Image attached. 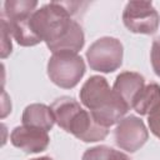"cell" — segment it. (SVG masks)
<instances>
[{"instance_id": "obj_1", "label": "cell", "mask_w": 160, "mask_h": 160, "mask_svg": "<svg viewBox=\"0 0 160 160\" xmlns=\"http://www.w3.org/2000/svg\"><path fill=\"white\" fill-rule=\"evenodd\" d=\"M34 32L54 52H76L84 46V31L71 19L61 1H51L35 10L30 19Z\"/></svg>"}, {"instance_id": "obj_2", "label": "cell", "mask_w": 160, "mask_h": 160, "mask_svg": "<svg viewBox=\"0 0 160 160\" xmlns=\"http://www.w3.org/2000/svg\"><path fill=\"white\" fill-rule=\"evenodd\" d=\"M80 100L89 109L94 119L102 126L109 128L128 112V105L110 89L105 78L91 76L80 90Z\"/></svg>"}, {"instance_id": "obj_3", "label": "cell", "mask_w": 160, "mask_h": 160, "mask_svg": "<svg viewBox=\"0 0 160 160\" xmlns=\"http://www.w3.org/2000/svg\"><path fill=\"white\" fill-rule=\"evenodd\" d=\"M50 108L58 125L85 142L104 140L109 132V128L100 125L91 112L84 110L72 98H59Z\"/></svg>"}, {"instance_id": "obj_4", "label": "cell", "mask_w": 160, "mask_h": 160, "mask_svg": "<svg viewBox=\"0 0 160 160\" xmlns=\"http://www.w3.org/2000/svg\"><path fill=\"white\" fill-rule=\"evenodd\" d=\"M85 74V62L76 52H54L48 62V75L50 80L62 88L71 89Z\"/></svg>"}, {"instance_id": "obj_5", "label": "cell", "mask_w": 160, "mask_h": 160, "mask_svg": "<svg viewBox=\"0 0 160 160\" xmlns=\"http://www.w3.org/2000/svg\"><path fill=\"white\" fill-rule=\"evenodd\" d=\"M122 45L110 36L100 38L94 41L86 51L90 68L100 72H112L120 68L122 62Z\"/></svg>"}, {"instance_id": "obj_6", "label": "cell", "mask_w": 160, "mask_h": 160, "mask_svg": "<svg viewBox=\"0 0 160 160\" xmlns=\"http://www.w3.org/2000/svg\"><path fill=\"white\" fill-rule=\"evenodd\" d=\"M159 20V14L150 1H130L122 12L124 25L136 34H154Z\"/></svg>"}, {"instance_id": "obj_7", "label": "cell", "mask_w": 160, "mask_h": 160, "mask_svg": "<svg viewBox=\"0 0 160 160\" xmlns=\"http://www.w3.org/2000/svg\"><path fill=\"white\" fill-rule=\"evenodd\" d=\"M148 138L149 134L142 120L132 115L120 120L115 129L116 145L129 152L139 150L146 142Z\"/></svg>"}, {"instance_id": "obj_8", "label": "cell", "mask_w": 160, "mask_h": 160, "mask_svg": "<svg viewBox=\"0 0 160 160\" xmlns=\"http://www.w3.org/2000/svg\"><path fill=\"white\" fill-rule=\"evenodd\" d=\"M10 140L14 146L24 150L25 152H40L49 145L48 131L32 128V126H16L10 135Z\"/></svg>"}, {"instance_id": "obj_9", "label": "cell", "mask_w": 160, "mask_h": 160, "mask_svg": "<svg viewBox=\"0 0 160 160\" xmlns=\"http://www.w3.org/2000/svg\"><path fill=\"white\" fill-rule=\"evenodd\" d=\"M144 86L145 79L142 75L132 71H124L118 75L112 90L120 96V99L128 105V108L131 109L135 98Z\"/></svg>"}, {"instance_id": "obj_10", "label": "cell", "mask_w": 160, "mask_h": 160, "mask_svg": "<svg viewBox=\"0 0 160 160\" xmlns=\"http://www.w3.org/2000/svg\"><path fill=\"white\" fill-rule=\"evenodd\" d=\"M21 120L22 125L49 131L54 126L55 116L51 108L44 104H31L25 108Z\"/></svg>"}, {"instance_id": "obj_11", "label": "cell", "mask_w": 160, "mask_h": 160, "mask_svg": "<svg viewBox=\"0 0 160 160\" xmlns=\"http://www.w3.org/2000/svg\"><path fill=\"white\" fill-rule=\"evenodd\" d=\"M160 104V86L150 82L142 88L132 102L134 110L140 115H149Z\"/></svg>"}, {"instance_id": "obj_12", "label": "cell", "mask_w": 160, "mask_h": 160, "mask_svg": "<svg viewBox=\"0 0 160 160\" xmlns=\"http://www.w3.org/2000/svg\"><path fill=\"white\" fill-rule=\"evenodd\" d=\"M38 6V1L34 0H8L4 2V18H14L24 14H32L35 8Z\"/></svg>"}, {"instance_id": "obj_13", "label": "cell", "mask_w": 160, "mask_h": 160, "mask_svg": "<svg viewBox=\"0 0 160 160\" xmlns=\"http://www.w3.org/2000/svg\"><path fill=\"white\" fill-rule=\"evenodd\" d=\"M82 160H130V159L121 151L101 145L88 149L82 155Z\"/></svg>"}, {"instance_id": "obj_14", "label": "cell", "mask_w": 160, "mask_h": 160, "mask_svg": "<svg viewBox=\"0 0 160 160\" xmlns=\"http://www.w3.org/2000/svg\"><path fill=\"white\" fill-rule=\"evenodd\" d=\"M0 29H1V58H6L11 52V40H10V31L5 24V21L1 19L0 21Z\"/></svg>"}, {"instance_id": "obj_15", "label": "cell", "mask_w": 160, "mask_h": 160, "mask_svg": "<svg viewBox=\"0 0 160 160\" xmlns=\"http://www.w3.org/2000/svg\"><path fill=\"white\" fill-rule=\"evenodd\" d=\"M148 122L151 132L160 139V104L149 114Z\"/></svg>"}, {"instance_id": "obj_16", "label": "cell", "mask_w": 160, "mask_h": 160, "mask_svg": "<svg viewBox=\"0 0 160 160\" xmlns=\"http://www.w3.org/2000/svg\"><path fill=\"white\" fill-rule=\"evenodd\" d=\"M150 60L152 69L158 76H160V39H155L151 45L150 51Z\"/></svg>"}, {"instance_id": "obj_17", "label": "cell", "mask_w": 160, "mask_h": 160, "mask_svg": "<svg viewBox=\"0 0 160 160\" xmlns=\"http://www.w3.org/2000/svg\"><path fill=\"white\" fill-rule=\"evenodd\" d=\"M31 160H52V159L48 158V156H42V158H35V159H31Z\"/></svg>"}]
</instances>
